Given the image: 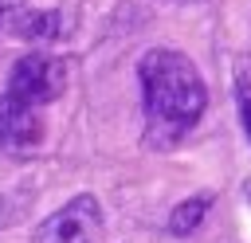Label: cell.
Instances as JSON below:
<instances>
[{
  "mask_svg": "<svg viewBox=\"0 0 251 243\" xmlns=\"http://www.w3.org/2000/svg\"><path fill=\"white\" fill-rule=\"evenodd\" d=\"M247 200H251V180H247Z\"/></svg>",
  "mask_w": 251,
  "mask_h": 243,
  "instance_id": "cell-9",
  "label": "cell"
},
{
  "mask_svg": "<svg viewBox=\"0 0 251 243\" xmlns=\"http://www.w3.org/2000/svg\"><path fill=\"white\" fill-rule=\"evenodd\" d=\"M8 8H12V0H0V20L8 16Z\"/></svg>",
  "mask_w": 251,
  "mask_h": 243,
  "instance_id": "cell-8",
  "label": "cell"
},
{
  "mask_svg": "<svg viewBox=\"0 0 251 243\" xmlns=\"http://www.w3.org/2000/svg\"><path fill=\"white\" fill-rule=\"evenodd\" d=\"M98 235H102V204L90 192H82L63 208H55L35 227L31 243H98Z\"/></svg>",
  "mask_w": 251,
  "mask_h": 243,
  "instance_id": "cell-3",
  "label": "cell"
},
{
  "mask_svg": "<svg viewBox=\"0 0 251 243\" xmlns=\"http://www.w3.org/2000/svg\"><path fill=\"white\" fill-rule=\"evenodd\" d=\"M12 31L20 39H59L67 31V20L59 12H16Z\"/></svg>",
  "mask_w": 251,
  "mask_h": 243,
  "instance_id": "cell-5",
  "label": "cell"
},
{
  "mask_svg": "<svg viewBox=\"0 0 251 243\" xmlns=\"http://www.w3.org/2000/svg\"><path fill=\"white\" fill-rule=\"evenodd\" d=\"M137 82H141L149 145L169 149V145L184 141L208 110V86L184 51H173V47L145 51L137 63Z\"/></svg>",
  "mask_w": 251,
  "mask_h": 243,
  "instance_id": "cell-1",
  "label": "cell"
},
{
  "mask_svg": "<svg viewBox=\"0 0 251 243\" xmlns=\"http://www.w3.org/2000/svg\"><path fill=\"white\" fill-rule=\"evenodd\" d=\"M235 106H239L243 133H247V141H251V82H247V78H239V86H235Z\"/></svg>",
  "mask_w": 251,
  "mask_h": 243,
  "instance_id": "cell-7",
  "label": "cell"
},
{
  "mask_svg": "<svg viewBox=\"0 0 251 243\" xmlns=\"http://www.w3.org/2000/svg\"><path fill=\"white\" fill-rule=\"evenodd\" d=\"M43 145V110L0 94V153L31 157Z\"/></svg>",
  "mask_w": 251,
  "mask_h": 243,
  "instance_id": "cell-4",
  "label": "cell"
},
{
  "mask_svg": "<svg viewBox=\"0 0 251 243\" xmlns=\"http://www.w3.org/2000/svg\"><path fill=\"white\" fill-rule=\"evenodd\" d=\"M67 86V67L63 59L47 55V51H31V55H20L8 71V82H4V94L24 102V106H51Z\"/></svg>",
  "mask_w": 251,
  "mask_h": 243,
  "instance_id": "cell-2",
  "label": "cell"
},
{
  "mask_svg": "<svg viewBox=\"0 0 251 243\" xmlns=\"http://www.w3.org/2000/svg\"><path fill=\"white\" fill-rule=\"evenodd\" d=\"M208 208H212V196H188V200H180V204L169 212V231H173V235H192V231L204 223Z\"/></svg>",
  "mask_w": 251,
  "mask_h": 243,
  "instance_id": "cell-6",
  "label": "cell"
}]
</instances>
